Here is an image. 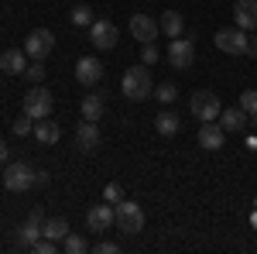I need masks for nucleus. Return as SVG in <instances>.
Listing matches in <instances>:
<instances>
[{
	"label": "nucleus",
	"mask_w": 257,
	"mask_h": 254,
	"mask_svg": "<svg viewBox=\"0 0 257 254\" xmlns=\"http://www.w3.org/2000/svg\"><path fill=\"white\" fill-rule=\"evenodd\" d=\"M93 251H96V254H117L120 247L113 244V240H99V244H93Z\"/></svg>",
	"instance_id": "32"
},
{
	"label": "nucleus",
	"mask_w": 257,
	"mask_h": 254,
	"mask_svg": "<svg viewBox=\"0 0 257 254\" xmlns=\"http://www.w3.org/2000/svg\"><path fill=\"white\" fill-rule=\"evenodd\" d=\"M247 148H250V151H257V134H254V137H247Z\"/></svg>",
	"instance_id": "35"
},
{
	"label": "nucleus",
	"mask_w": 257,
	"mask_h": 254,
	"mask_svg": "<svg viewBox=\"0 0 257 254\" xmlns=\"http://www.w3.org/2000/svg\"><path fill=\"white\" fill-rule=\"evenodd\" d=\"M223 141H226L223 124H216V120H202V127H199V144H202L206 151H219Z\"/></svg>",
	"instance_id": "12"
},
{
	"label": "nucleus",
	"mask_w": 257,
	"mask_h": 254,
	"mask_svg": "<svg viewBox=\"0 0 257 254\" xmlns=\"http://www.w3.org/2000/svg\"><path fill=\"white\" fill-rule=\"evenodd\" d=\"M250 227H254V230H257V210H254V213H250Z\"/></svg>",
	"instance_id": "36"
},
{
	"label": "nucleus",
	"mask_w": 257,
	"mask_h": 254,
	"mask_svg": "<svg viewBox=\"0 0 257 254\" xmlns=\"http://www.w3.org/2000/svg\"><path fill=\"white\" fill-rule=\"evenodd\" d=\"M141 62H144V65H155V62H158V48H155V41H144V45H141Z\"/></svg>",
	"instance_id": "28"
},
{
	"label": "nucleus",
	"mask_w": 257,
	"mask_h": 254,
	"mask_svg": "<svg viewBox=\"0 0 257 254\" xmlns=\"http://www.w3.org/2000/svg\"><path fill=\"white\" fill-rule=\"evenodd\" d=\"M0 165H7V144L0 141Z\"/></svg>",
	"instance_id": "34"
},
{
	"label": "nucleus",
	"mask_w": 257,
	"mask_h": 254,
	"mask_svg": "<svg viewBox=\"0 0 257 254\" xmlns=\"http://www.w3.org/2000/svg\"><path fill=\"white\" fill-rule=\"evenodd\" d=\"M79 110H82V120H99V117H103V110H106V100H103V93H86Z\"/></svg>",
	"instance_id": "20"
},
{
	"label": "nucleus",
	"mask_w": 257,
	"mask_h": 254,
	"mask_svg": "<svg viewBox=\"0 0 257 254\" xmlns=\"http://www.w3.org/2000/svg\"><path fill=\"white\" fill-rule=\"evenodd\" d=\"M28 220H38V223H45V210H41V206H35V210H31V216H28Z\"/></svg>",
	"instance_id": "33"
},
{
	"label": "nucleus",
	"mask_w": 257,
	"mask_h": 254,
	"mask_svg": "<svg viewBox=\"0 0 257 254\" xmlns=\"http://www.w3.org/2000/svg\"><path fill=\"white\" fill-rule=\"evenodd\" d=\"M38 237H41V223H38V220H28V223H21L18 230H14V240H18V247H31Z\"/></svg>",
	"instance_id": "21"
},
{
	"label": "nucleus",
	"mask_w": 257,
	"mask_h": 254,
	"mask_svg": "<svg viewBox=\"0 0 257 254\" xmlns=\"http://www.w3.org/2000/svg\"><path fill=\"white\" fill-rule=\"evenodd\" d=\"M24 79H28V82H41V79H45V65H41V59H35V65L24 69Z\"/></svg>",
	"instance_id": "30"
},
{
	"label": "nucleus",
	"mask_w": 257,
	"mask_h": 254,
	"mask_svg": "<svg viewBox=\"0 0 257 254\" xmlns=\"http://www.w3.org/2000/svg\"><path fill=\"white\" fill-rule=\"evenodd\" d=\"M31 131H35V124H31V117H28V114H21V117L14 120V134H18V137H28Z\"/></svg>",
	"instance_id": "29"
},
{
	"label": "nucleus",
	"mask_w": 257,
	"mask_h": 254,
	"mask_svg": "<svg viewBox=\"0 0 257 254\" xmlns=\"http://www.w3.org/2000/svg\"><path fill=\"white\" fill-rule=\"evenodd\" d=\"M52 48H55V35H52L48 28H35V31L24 38V52H28L31 59H48Z\"/></svg>",
	"instance_id": "8"
},
{
	"label": "nucleus",
	"mask_w": 257,
	"mask_h": 254,
	"mask_svg": "<svg viewBox=\"0 0 257 254\" xmlns=\"http://www.w3.org/2000/svg\"><path fill=\"white\" fill-rule=\"evenodd\" d=\"M117 227L123 234H141L144 230V210H141V203L120 199L117 203Z\"/></svg>",
	"instance_id": "6"
},
{
	"label": "nucleus",
	"mask_w": 257,
	"mask_h": 254,
	"mask_svg": "<svg viewBox=\"0 0 257 254\" xmlns=\"http://www.w3.org/2000/svg\"><path fill=\"white\" fill-rule=\"evenodd\" d=\"M69 234V223L62 220V216H52V220H45L41 223V237H52V240H59L62 244V237Z\"/></svg>",
	"instance_id": "23"
},
{
	"label": "nucleus",
	"mask_w": 257,
	"mask_h": 254,
	"mask_svg": "<svg viewBox=\"0 0 257 254\" xmlns=\"http://www.w3.org/2000/svg\"><path fill=\"white\" fill-rule=\"evenodd\" d=\"M155 97H158L161 103H165V107H168V103H175V97H178V90H175V86H172V82H161L158 90H155Z\"/></svg>",
	"instance_id": "27"
},
{
	"label": "nucleus",
	"mask_w": 257,
	"mask_h": 254,
	"mask_svg": "<svg viewBox=\"0 0 257 254\" xmlns=\"http://www.w3.org/2000/svg\"><path fill=\"white\" fill-rule=\"evenodd\" d=\"M62 251H69V254H86V251H93L89 247V240L82 234H65L62 237Z\"/></svg>",
	"instance_id": "24"
},
{
	"label": "nucleus",
	"mask_w": 257,
	"mask_h": 254,
	"mask_svg": "<svg viewBox=\"0 0 257 254\" xmlns=\"http://www.w3.org/2000/svg\"><path fill=\"white\" fill-rule=\"evenodd\" d=\"M250 120H254V124H257V114H254V117H250Z\"/></svg>",
	"instance_id": "37"
},
{
	"label": "nucleus",
	"mask_w": 257,
	"mask_h": 254,
	"mask_svg": "<svg viewBox=\"0 0 257 254\" xmlns=\"http://www.w3.org/2000/svg\"><path fill=\"white\" fill-rule=\"evenodd\" d=\"M213 41H216L219 52H226V55H250V52H257L243 28H219L216 35H213Z\"/></svg>",
	"instance_id": "2"
},
{
	"label": "nucleus",
	"mask_w": 257,
	"mask_h": 254,
	"mask_svg": "<svg viewBox=\"0 0 257 254\" xmlns=\"http://www.w3.org/2000/svg\"><path fill=\"white\" fill-rule=\"evenodd\" d=\"M240 110H243L247 117L257 114V90H243V93H240Z\"/></svg>",
	"instance_id": "26"
},
{
	"label": "nucleus",
	"mask_w": 257,
	"mask_h": 254,
	"mask_svg": "<svg viewBox=\"0 0 257 254\" xmlns=\"http://www.w3.org/2000/svg\"><path fill=\"white\" fill-rule=\"evenodd\" d=\"M155 127H158V134L172 137L182 131V120H178V114H172V110H161L158 117H155Z\"/></svg>",
	"instance_id": "22"
},
{
	"label": "nucleus",
	"mask_w": 257,
	"mask_h": 254,
	"mask_svg": "<svg viewBox=\"0 0 257 254\" xmlns=\"http://www.w3.org/2000/svg\"><path fill=\"white\" fill-rule=\"evenodd\" d=\"M31 134L38 137L41 144H55V141H59V137H62V127H59V124H55V120L41 117V120H35V131H31Z\"/></svg>",
	"instance_id": "19"
},
{
	"label": "nucleus",
	"mask_w": 257,
	"mask_h": 254,
	"mask_svg": "<svg viewBox=\"0 0 257 254\" xmlns=\"http://www.w3.org/2000/svg\"><path fill=\"white\" fill-rule=\"evenodd\" d=\"M4 186L11 193H28L31 186H38V168H31L28 161H11L4 168Z\"/></svg>",
	"instance_id": "3"
},
{
	"label": "nucleus",
	"mask_w": 257,
	"mask_h": 254,
	"mask_svg": "<svg viewBox=\"0 0 257 254\" xmlns=\"http://www.w3.org/2000/svg\"><path fill=\"white\" fill-rule=\"evenodd\" d=\"M158 28H161L165 38H182V31H185V18H182L178 11H161Z\"/></svg>",
	"instance_id": "17"
},
{
	"label": "nucleus",
	"mask_w": 257,
	"mask_h": 254,
	"mask_svg": "<svg viewBox=\"0 0 257 254\" xmlns=\"http://www.w3.org/2000/svg\"><path fill=\"white\" fill-rule=\"evenodd\" d=\"M189 110H192V117L196 120H219V97L216 93H209V90H199V93H192V100H189Z\"/></svg>",
	"instance_id": "5"
},
{
	"label": "nucleus",
	"mask_w": 257,
	"mask_h": 254,
	"mask_svg": "<svg viewBox=\"0 0 257 254\" xmlns=\"http://www.w3.org/2000/svg\"><path fill=\"white\" fill-rule=\"evenodd\" d=\"M86 223H89V230H93V234L110 230V227L117 223V206H113V203H99V206H93V210L86 213Z\"/></svg>",
	"instance_id": "10"
},
{
	"label": "nucleus",
	"mask_w": 257,
	"mask_h": 254,
	"mask_svg": "<svg viewBox=\"0 0 257 254\" xmlns=\"http://www.w3.org/2000/svg\"><path fill=\"white\" fill-rule=\"evenodd\" d=\"M168 62L175 69H189L196 62V41L192 38H172V45H168Z\"/></svg>",
	"instance_id": "9"
},
{
	"label": "nucleus",
	"mask_w": 257,
	"mask_h": 254,
	"mask_svg": "<svg viewBox=\"0 0 257 254\" xmlns=\"http://www.w3.org/2000/svg\"><path fill=\"white\" fill-rule=\"evenodd\" d=\"M52 107H55V100H52V93L41 86V82H35V90L31 93H24V114L31 120H41L52 114Z\"/></svg>",
	"instance_id": "4"
},
{
	"label": "nucleus",
	"mask_w": 257,
	"mask_h": 254,
	"mask_svg": "<svg viewBox=\"0 0 257 254\" xmlns=\"http://www.w3.org/2000/svg\"><path fill=\"white\" fill-rule=\"evenodd\" d=\"M103 199H106V203H113V206H117L120 199H123V189H120V182H110V186H106V189H103Z\"/></svg>",
	"instance_id": "31"
},
{
	"label": "nucleus",
	"mask_w": 257,
	"mask_h": 254,
	"mask_svg": "<svg viewBox=\"0 0 257 254\" xmlns=\"http://www.w3.org/2000/svg\"><path fill=\"white\" fill-rule=\"evenodd\" d=\"M76 148H79L82 155H93L99 148V127L96 120H82L79 127H76Z\"/></svg>",
	"instance_id": "11"
},
{
	"label": "nucleus",
	"mask_w": 257,
	"mask_h": 254,
	"mask_svg": "<svg viewBox=\"0 0 257 254\" xmlns=\"http://www.w3.org/2000/svg\"><path fill=\"white\" fill-rule=\"evenodd\" d=\"M158 31H161L158 21L148 18V14H134V18H131V35H134L141 45H144V41H155V38H158Z\"/></svg>",
	"instance_id": "14"
},
{
	"label": "nucleus",
	"mask_w": 257,
	"mask_h": 254,
	"mask_svg": "<svg viewBox=\"0 0 257 254\" xmlns=\"http://www.w3.org/2000/svg\"><path fill=\"white\" fill-rule=\"evenodd\" d=\"M117 24L113 21H93L89 24V41H93V48H99V52H110V48H117Z\"/></svg>",
	"instance_id": "7"
},
{
	"label": "nucleus",
	"mask_w": 257,
	"mask_h": 254,
	"mask_svg": "<svg viewBox=\"0 0 257 254\" xmlns=\"http://www.w3.org/2000/svg\"><path fill=\"white\" fill-rule=\"evenodd\" d=\"M123 97H127V100H148V97H155V82H151L148 65H131V69L123 72Z\"/></svg>",
	"instance_id": "1"
},
{
	"label": "nucleus",
	"mask_w": 257,
	"mask_h": 254,
	"mask_svg": "<svg viewBox=\"0 0 257 254\" xmlns=\"http://www.w3.org/2000/svg\"><path fill=\"white\" fill-rule=\"evenodd\" d=\"M72 21H76L79 28H89V24H93V7H89V4H76V7H72Z\"/></svg>",
	"instance_id": "25"
},
{
	"label": "nucleus",
	"mask_w": 257,
	"mask_h": 254,
	"mask_svg": "<svg viewBox=\"0 0 257 254\" xmlns=\"http://www.w3.org/2000/svg\"><path fill=\"white\" fill-rule=\"evenodd\" d=\"M219 124H223V131L237 134V131L247 127V114H243L240 107H226V110H219Z\"/></svg>",
	"instance_id": "18"
},
{
	"label": "nucleus",
	"mask_w": 257,
	"mask_h": 254,
	"mask_svg": "<svg viewBox=\"0 0 257 254\" xmlns=\"http://www.w3.org/2000/svg\"><path fill=\"white\" fill-rule=\"evenodd\" d=\"M76 79H79L82 86H96L99 79H103V62L93 59V55H82L76 62Z\"/></svg>",
	"instance_id": "13"
},
{
	"label": "nucleus",
	"mask_w": 257,
	"mask_h": 254,
	"mask_svg": "<svg viewBox=\"0 0 257 254\" xmlns=\"http://www.w3.org/2000/svg\"><path fill=\"white\" fill-rule=\"evenodd\" d=\"M233 21H237V28L243 31H257V0H237L233 4Z\"/></svg>",
	"instance_id": "15"
},
{
	"label": "nucleus",
	"mask_w": 257,
	"mask_h": 254,
	"mask_svg": "<svg viewBox=\"0 0 257 254\" xmlns=\"http://www.w3.org/2000/svg\"><path fill=\"white\" fill-rule=\"evenodd\" d=\"M0 69L11 72V76H24V69H28V52H21V48L0 52Z\"/></svg>",
	"instance_id": "16"
}]
</instances>
